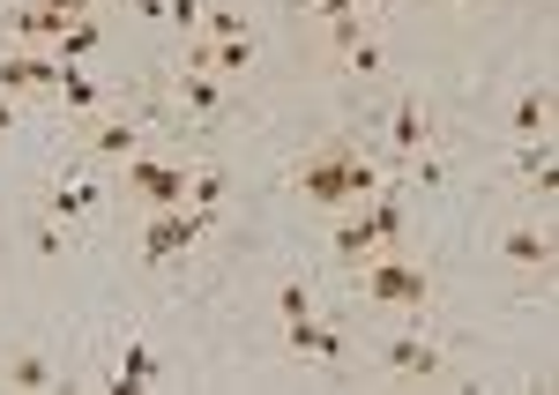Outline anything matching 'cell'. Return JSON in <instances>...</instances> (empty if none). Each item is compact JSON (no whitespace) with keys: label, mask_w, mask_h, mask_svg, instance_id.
Instances as JSON below:
<instances>
[{"label":"cell","mask_w":559,"mask_h":395,"mask_svg":"<svg viewBox=\"0 0 559 395\" xmlns=\"http://www.w3.org/2000/svg\"><path fill=\"white\" fill-rule=\"evenodd\" d=\"M299 194L313 210H358L366 194H381V172L358 157V149H321L299 165Z\"/></svg>","instance_id":"6da1fadb"},{"label":"cell","mask_w":559,"mask_h":395,"mask_svg":"<svg viewBox=\"0 0 559 395\" xmlns=\"http://www.w3.org/2000/svg\"><path fill=\"white\" fill-rule=\"evenodd\" d=\"M358 299H366V307H388V313H426L432 276H426L418 262L373 254V262H358Z\"/></svg>","instance_id":"7a4b0ae2"},{"label":"cell","mask_w":559,"mask_h":395,"mask_svg":"<svg viewBox=\"0 0 559 395\" xmlns=\"http://www.w3.org/2000/svg\"><path fill=\"white\" fill-rule=\"evenodd\" d=\"M216 224V210H194V202H179V210H150V231H142V262H179L202 231Z\"/></svg>","instance_id":"3957f363"},{"label":"cell","mask_w":559,"mask_h":395,"mask_svg":"<svg viewBox=\"0 0 559 395\" xmlns=\"http://www.w3.org/2000/svg\"><path fill=\"white\" fill-rule=\"evenodd\" d=\"M120 179H128V194L142 210H179V202H187V165H179V157H150V149H142V157L120 165Z\"/></svg>","instance_id":"277c9868"},{"label":"cell","mask_w":559,"mask_h":395,"mask_svg":"<svg viewBox=\"0 0 559 395\" xmlns=\"http://www.w3.org/2000/svg\"><path fill=\"white\" fill-rule=\"evenodd\" d=\"M381 366H388V373H403V381H432V373H440V344L418 336V328H411V336H388Z\"/></svg>","instance_id":"5b68a950"},{"label":"cell","mask_w":559,"mask_h":395,"mask_svg":"<svg viewBox=\"0 0 559 395\" xmlns=\"http://www.w3.org/2000/svg\"><path fill=\"white\" fill-rule=\"evenodd\" d=\"M97 202H105V187H97V179H83V172H68V179H52L45 217H52V224H83V217H97Z\"/></svg>","instance_id":"8992f818"},{"label":"cell","mask_w":559,"mask_h":395,"mask_svg":"<svg viewBox=\"0 0 559 395\" xmlns=\"http://www.w3.org/2000/svg\"><path fill=\"white\" fill-rule=\"evenodd\" d=\"M426 142H432V112L418 105V97H403V105H395V120H388V149H395V165H411Z\"/></svg>","instance_id":"52a82bcc"},{"label":"cell","mask_w":559,"mask_h":395,"mask_svg":"<svg viewBox=\"0 0 559 395\" xmlns=\"http://www.w3.org/2000/svg\"><path fill=\"white\" fill-rule=\"evenodd\" d=\"M284 344L299 358H344V328H329V321H313V313H299V321H284Z\"/></svg>","instance_id":"ba28073f"},{"label":"cell","mask_w":559,"mask_h":395,"mask_svg":"<svg viewBox=\"0 0 559 395\" xmlns=\"http://www.w3.org/2000/svg\"><path fill=\"white\" fill-rule=\"evenodd\" d=\"M90 149H97L105 165H128V157H142V128L105 112V120H90Z\"/></svg>","instance_id":"9c48e42d"},{"label":"cell","mask_w":559,"mask_h":395,"mask_svg":"<svg viewBox=\"0 0 559 395\" xmlns=\"http://www.w3.org/2000/svg\"><path fill=\"white\" fill-rule=\"evenodd\" d=\"M500 254L515 268H552V231H545V224H515V231L500 239Z\"/></svg>","instance_id":"30bf717a"},{"label":"cell","mask_w":559,"mask_h":395,"mask_svg":"<svg viewBox=\"0 0 559 395\" xmlns=\"http://www.w3.org/2000/svg\"><path fill=\"white\" fill-rule=\"evenodd\" d=\"M173 97L187 105V112H202V120H216V112H224V89H216V75H202V68H179V75H173Z\"/></svg>","instance_id":"8fae6325"},{"label":"cell","mask_w":559,"mask_h":395,"mask_svg":"<svg viewBox=\"0 0 559 395\" xmlns=\"http://www.w3.org/2000/svg\"><path fill=\"white\" fill-rule=\"evenodd\" d=\"M508 128H515L522 142H537V134L552 128V97H545V89H522L515 105H508Z\"/></svg>","instance_id":"7c38bea8"},{"label":"cell","mask_w":559,"mask_h":395,"mask_svg":"<svg viewBox=\"0 0 559 395\" xmlns=\"http://www.w3.org/2000/svg\"><path fill=\"white\" fill-rule=\"evenodd\" d=\"M515 172L530 179V187H537V202H552V187H559V165H552V142H545V134H537V142H530V149L515 157Z\"/></svg>","instance_id":"4fadbf2b"},{"label":"cell","mask_w":559,"mask_h":395,"mask_svg":"<svg viewBox=\"0 0 559 395\" xmlns=\"http://www.w3.org/2000/svg\"><path fill=\"white\" fill-rule=\"evenodd\" d=\"M373 254H388V247L373 239V224H366L358 210H350V224L336 231V262H344V268H358V262H373Z\"/></svg>","instance_id":"5bb4252c"},{"label":"cell","mask_w":559,"mask_h":395,"mask_svg":"<svg viewBox=\"0 0 559 395\" xmlns=\"http://www.w3.org/2000/svg\"><path fill=\"white\" fill-rule=\"evenodd\" d=\"M112 388H157V351L150 344H128L120 366H112Z\"/></svg>","instance_id":"9a60e30c"},{"label":"cell","mask_w":559,"mask_h":395,"mask_svg":"<svg viewBox=\"0 0 559 395\" xmlns=\"http://www.w3.org/2000/svg\"><path fill=\"white\" fill-rule=\"evenodd\" d=\"M60 23H68V15H60V8H45V0H23V8H8V31H15V38H52Z\"/></svg>","instance_id":"2e32d148"},{"label":"cell","mask_w":559,"mask_h":395,"mask_svg":"<svg viewBox=\"0 0 559 395\" xmlns=\"http://www.w3.org/2000/svg\"><path fill=\"white\" fill-rule=\"evenodd\" d=\"M90 45H97V23H90V15H68V23L52 31V60H68V68H75Z\"/></svg>","instance_id":"e0dca14e"},{"label":"cell","mask_w":559,"mask_h":395,"mask_svg":"<svg viewBox=\"0 0 559 395\" xmlns=\"http://www.w3.org/2000/svg\"><path fill=\"white\" fill-rule=\"evenodd\" d=\"M8 388L38 395V388H60V373H52V366H45L38 351H23V358H8Z\"/></svg>","instance_id":"ac0fdd59"},{"label":"cell","mask_w":559,"mask_h":395,"mask_svg":"<svg viewBox=\"0 0 559 395\" xmlns=\"http://www.w3.org/2000/svg\"><path fill=\"white\" fill-rule=\"evenodd\" d=\"M52 97H60L68 112H83V120H97V105H105V97H97V83H90V75H75V68L60 75V89H52Z\"/></svg>","instance_id":"d6986e66"},{"label":"cell","mask_w":559,"mask_h":395,"mask_svg":"<svg viewBox=\"0 0 559 395\" xmlns=\"http://www.w3.org/2000/svg\"><path fill=\"white\" fill-rule=\"evenodd\" d=\"M187 202H194V210H216V202H224V172H216V165H194V172H187Z\"/></svg>","instance_id":"ffe728a7"},{"label":"cell","mask_w":559,"mask_h":395,"mask_svg":"<svg viewBox=\"0 0 559 395\" xmlns=\"http://www.w3.org/2000/svg\"><path fill=\"white\" fill-rule=\"evenodd\" d=\"M344 68H350V75H381V68H388L381 38H373V31H366V38H358V45H350V52H344Z\"/></svg>","instance_id":"44dd1931"},{"label":"cell","mask_w":559,"mask_h":395,"mask_svg":"<svg viewBox=\"0 0 559 395\" xmlns=\"http://www.w3.org/2000/svg\"><path fill=\"white\" fill-rule=\"evenodd\" d=\"M239 31H247V23H239V8H202V38H239Z\"/></svg>","instance_id":"7402d4cb"},{"label":"cell","mask_w":559,"mask_h":395,"mask_svg":"<svg viewBox=\"0 0 559 395\" xmlns=\"http://www.w3.org/2000/svg\"><path fill=\"white\" fill-rule=\"evenodd\" d=\"M165 15L179 23V38H194V31H202V0H165Z\"/></svg>","instance_id":"603a6c76"},{"label":"cell","mask_w":559,"mask_h":395,"mask_svg":"<svg viewBox=\"0 0 559 395\" xmlns=\"http://www.w3.org/2000/svg\"><path fill=\"white\" fill-rule=\"evenodd\" d=\"M276 307H284V321H299V313H313V291H306V284H284Z\"/></svg>","instance_id":"cb8c5ba5"},{"label":"cell","mask_w":559,"mask_h":395,"mask_svg":"<svg viewBox=\"0 0 559 395\" xmlns=\"http://www.w3.org/2000/svg\"><path fill=\"white\" fill-rule=\"evenodd\" d=\"M31 247H38V254H60V247H68V224H52V217H45L38 231H31Z\"/></svg>","instance_id":"d4e9b609"},{"label":"cell","mask_w":559,"mask_h":395,"mask_svg":"<svg viewBox=\"0 0 559 395\" xmlns=\"http://www.w3.org/2000/svg\"><path fill=\"white\" fill-rule=\"evenodd\" d=\"M411 165H418V187H440V179H448V157H432V149H418Z\"/></svg>","instance_id":"484cf974"},{"label":"cell","mask_w":559,"mask_h":395,"mask_svg":"<svg viewBox=\"0 0 559 395\" xmlns=\"http://www.w3.org/2000/svg\"><path fill=\"white\" fill-rule=\"evenodd\" d=\"M306 8H313V15H350L358 0H306Z\"/></svg>","instance_id":"4316f807"},{"label":"cell","mask_w":559,"mask_h":395,"mask_svg":"<svg viewBox=\"0 0 559 395\" xmlns=\"http://www.w3.org/2000/svg\"><path fill=\"white\" fill-rule=\"evenodd\" d=\"M45 8H60V15H90V0H45Z\"/></svg>","instance_id":"83f0119b"},{"label":"cell","mask_w":559,"mask_h":395,"mask_svg":"<svg viewBox=\"0 0 559 395\" xmlns=\"http://www.w3.org/2000/svg\"><path fill=\"white\" fill-rule=\"evenodd\" d=\"M15 128V105H8V89H0V134Z\"/></svg>","instance_id":"f1b7e54d"},{"label":"cell","mask_w":559,"mask_h":395,"mask_svg":"<svg viewBox=\"0 0 559 395\" xmlns=\"http://www.w3.org/2000/svg\"><path fill=\"white\" fill-rule=\"evenodd\" d=\"M134 15H165V0H128Z\"/></svg>","instance_id":"f546056e"},{"label":"cell","mask_w":559,"mask_h":395,"mask_svg":"<svg viewBox=\"0 0 559 395\" xmlns=\"http://www.w3.org/2000/svg\"><path fill=\"white\" fill-rule=\"evenodd\" d=\"M358 8H395V0H358Z\"/></svg>","instance_id":"4dcf8cb0"},{"label":"cell","mask_w":559,"mask_h":395,"mask_svg":"<svg viewBox=\"0 0 559 395\" xmlns=\"http://www.w3.org/2000/svg\"><path fill=\"white\" fill-rule=\"evenodd\" d=\"M455 8H477V0H455Z\"/></svg>","instance_id":"1f68e13d"}]
</instances>
